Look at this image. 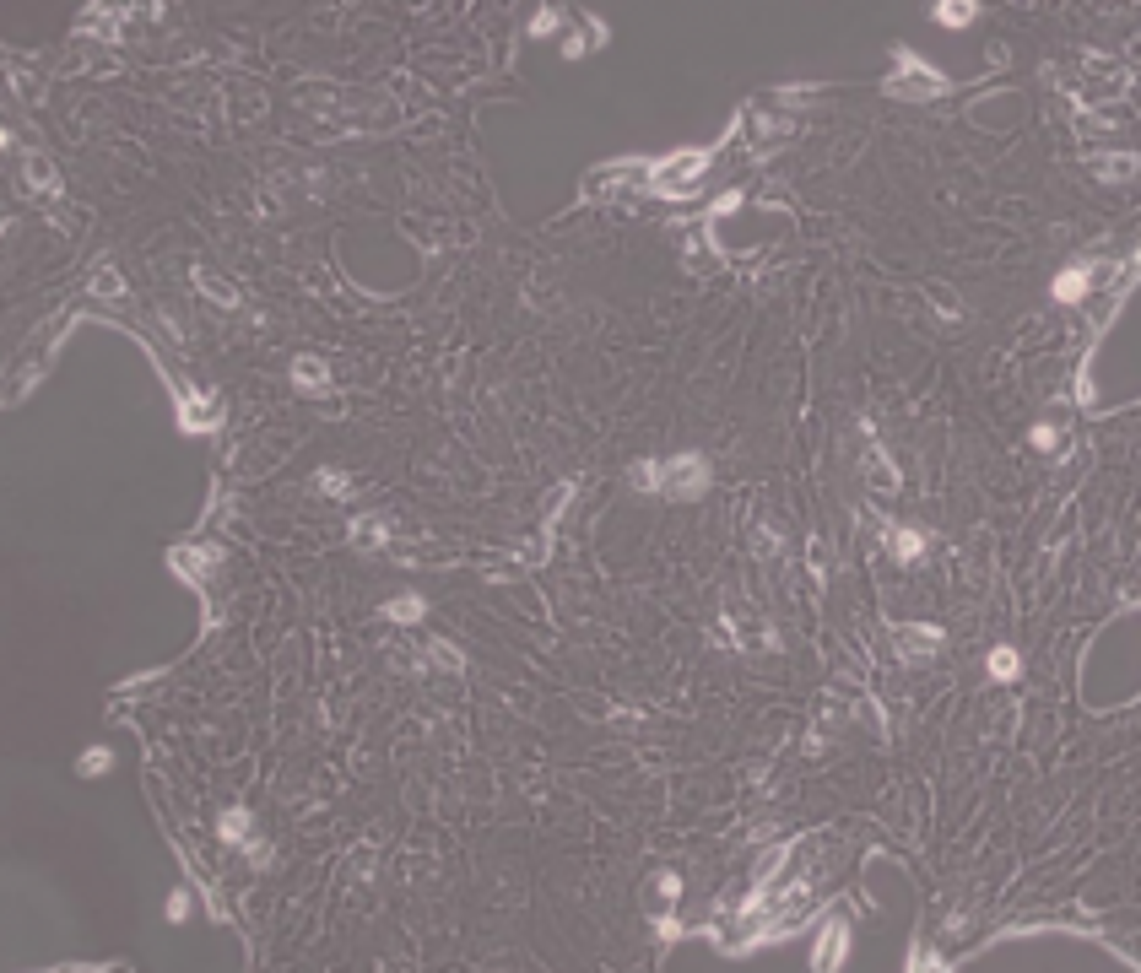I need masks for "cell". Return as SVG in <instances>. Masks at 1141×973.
Returning <instances> with one entry per match:
<instances>
[{
    "instance_id": "obj_1",
    "label": "cell",
    "mask_w": 1141,
    "mask_h": 973,
    "mask_svg": "<svg viewBox=\"0 0 1141 973\" xmlns=\"http://www.w3.org/2000/svg\"><path fill=\"white\" fill-rule=\"evenodd\" d=\"M887 98H904V103H925V98H947V76L936 65H925L920 55L909 49H893V76L882 82Z\"/></svg>"
},
{
    "instance_id": "obj_2",
    "label": "cell",
    "mask_w": 1141,
    "mask_h": 973,
    "mask_svg": "<svg viewBox=\"0 0 1141 973\" xmlns=\"http://www.w3.org/2000/svg\"><path fill=\"white\" fill-rule=\"evenodd\" d=\"M703 173H709V152L687 146V152H671V157H655V163H649V190L682 201V195H698Z\"/></svg>"
},
{
    "instance_id": "obj_3",
    "label": "cell",
    "mask_w": 1141,
    "mask_h": 973,
    "mask_svg": "<svg viewBox=\"0 0 1141 973\" xmlns=\"http://www.w3.org/2000/svg\"><path fill=\"white\" fill-rule=\"evenodd\" d=\"M639 184L649 190V163H644V157H622V163L590 168V173H585V190H579V195L601 206V201H622V195L639 190Z\"/></svg>"
},
{
    "instance_id": "obj_4",
    "label": "cell",
    "mask_w": 1141,
    "mask_h": 973,
    "mask_svg": "<svg viewBox=\"0 0 1141 973\" xmlns=\"http://www.w3.org/2000/svg\"><path fill=\"white\" fill-rule=\"evenodd\" d=\"M703 492H709V460H703V455H671V460H660V492H655V498L698 503Z\"/></svg>"
},
{
    "instance_id": "obj_5",
    "label": "cell",
    "mask_w": 1141,
    "mask_h": 973,
    "mask_svg": "<svg viewBox=\"0 0 1141 973\" xmlns=\"http://www.w3.org/2000/svg\"><path fill=\"white\" fill-rule=\"evenodd\" d=\"M941 628H931V622H898L893 628V655L904 660V665H920V660H936L941 655Z\"/></svg>"
},
{
    "instance_id": "obj_6",
    "label": "cell",
    "mask_w": 1141,
    "mask_h": 973,
    "mask_svg": "<svg viewBox=\"0 0 1141 973\" xmlns=\"http://www.w3.org/2000/svg\"><path fill=\"white\" fill-rule=\"evenodd\" d=\"M168 563H174L179 568V579H190L195 584V590H211V573H217L222 568V546H174V552H168Z\"/></svg>"
},
{
    "instance_id": "obj_7",
    "label": "cell",
    "mask_w": 1141,
    "mask_h": 973,
    "mask_svg": "<svg viewBox=\"0 0 1141 973\" xmlns=\"http://www.w3.org/2000/svg\"><path fill=\"white\" fill-rule=\"evenodd\" d=\"M222 422V395L217 390H190L179 401V428L184 433H211Z\"/></svg>"
},
{
    "instance_id": "obj_8",
    "label": "cell",
    "mask_w": 1141,
    "mask_h": 973,
    "mask_svg": "<svg viewBox=\"0 0 1141 973\" xmlns=\"http://www.w3.org/2000/svg\"><path fill=\"white\" fill-rule=\"evenodd\" d=\"M725 628H731V644H736V649H774V633L763 628L758 611L725 606Z\"/></svg>"
},
{
    "instance_id": "obj_9",
    "label": "cell",
    "mask_w": 1141,
    "mask_h": 973,
    "mask_svg": "<svg viewBox=\"0 0 1141 973\" xmlns=\"http://www.w3.org/2000/svg\"><path fill=\"white\" fill-rule=\"evenodd\" d=\"M844 957H849V919H833L828 930L817 936V946H812V968H844Z\"/></svg>"
},
{
    "instance_id": "obj_10",
    "label": "cell",
    "mask_w": 1141,
    "mask_h": 973,
    "mask_svg": "<svg viewBox=\"0 0 1141 973\" xmlns=\"http://www.w3.org/2000/svg\"><path fill=\"white\" fill-rule=\"evenodd\" d=\"M352 546H357V552H390V546H395V525L384 514H357L352 519Z\"/></svg>"
},
{
    "instance_id": "obj_11",
    "label": "cell",
    "mask_w": 1141,
    "mask_h": 973,
    "mask_svg": "<svg viewBox=\"0 0 1141 973\" xmlns=\"http://www.w3.org/2000/svg\"><path fill=\"white\" fill-rule=\"evenodd\" d=\"M860 471H866V487L882 492V498H893L898 492V465L887 460L882 444H866V455H860Z\"/></svg>"
},
{
    "instance_id": "obj_12",
    "label": "cell",
    "mask_w": 1141,
    "mask_h": 973,
    "mask_svg": "<svg viewBox=\"0 0 1141 973\" xmlns=\"http://www.w3.org/2000/svg\"><path fill=\"white\" fill-rule=\"evenodd\" d=\"M882 546L898 557V563H920V557H925V530H914V525H893V519H882Z\"/></svg>"
},
{
    "instance_id": "obj_13",
    "label": "cell",
    "mask_w": 1141,
    "mask_h": 973,
    "mask_svg": "<svg viewBox=\"0 0 1141 973\" xmlns=\"http://www.w3.org/2000/svg\"><path fill=\"white\" fill-rule=\"evenodd\" d=\"M22 184H28L33 195H60V168L49 152H28L22 157Z\"/></svg>"
},
{
    "instance_id": "obj_14",
    "label": "cell",
    "mask_w": 1141,
    "mask_h": 973,
    "mask_svg": "<svg viewBox=\"0 0 1141 973\" xmlns=\"http://www.w3.org/2000/svg\"><path fill=\"white\" fill-rule=\"evenodd\" d=\"M293 384H298L303 395H325L330 390V363H325L320 352H298L293 357Z\"/></svg>"
},
{
    "instance_id": "obj_15",
    "label": "cell",
    "mask_w": 1141,
    "mask_h": 973,
    "mask_svg": "<svg viewBox=\"0 0 1141 973\" xmlns=\"http://www.w3.org/2000/svg\"><path fill=\"white\" fill-rule=\"evenodd\" d=\"M1093 179L1104 184H1131L1136 179V152H1093Z\"/></svg>"
},
{
    "instance_id": "obj_16",
    "label": "cell",
    "mask_w": 1141,
    "mask_h": 973,
    "mask_svg": "<svg viewBox=\"0 0 1141 973\" xmlns=\"http://www.w3.org/2000/svg\"><path fill=\"white\" fill-rule=\"evenodd\" d=\"M682 255H687V265H698L703 271V260H714V233H709V222H682Z\"/></svg>"
},
{
    "instance_id": "obj_17",
    "label": "cell",
    "mask_w": 1141,
    "mask_h": 973,
    "mask_svg": "<svg viewBox=\"0 0 1141 973\" xmlns=\"http://www.w3.org/2000/svg\"><path fill=\"white\" fill-rule=\"evenodd\" d=\"M676 898H682V876H671V871L649 876V887H644V909H649V919H655V914H666Z\"/></svg>"
},
{
    "instance_id": "obj_18",
    "label": "cell",
    "mask_w": 1141,
    "mask_h": 973,
    "mask_svg": "<svg viewBox=\"0 0 1141 973\" xmlns=\"http://www.w3.org/2000/svg\"><path fill=\"white\" fill-rule=\"evenodd\" d=\"M195 287H201V298H211L217 309H238V287L228 282V276H217V271H206V265H195Z\"/></svg>"
},
{
    "instance_id": "obj_19",
    "label": "cell",
    "mask_w": 1141,
    "mask_h": 973,
    "mask_svg": "<svg viewBox=\"0 0 1141 973\" xmlns=\"http://www.w3.org/2000/svg\"><path fill=\"white\" fill-rule=\"evenodd\" d=\"M422 611H428V601L406 590V595H390V601L379 606V617H384V622H395V628H411V622H422Z\"/></svg>"
},
{
    "instance_id": "obj_20",
    "label": "cell",
    "mask_w": 1141,
    "mask_h": 973,
    "mask_svg": "<svg viewBox=\"0 0 1141 973\" xmlns=\"http://www.w3.org/2000/svg\"><path fill=\"white\" fill-rule=\"evenodd\" d=\"M790 865V844H774V849H763V860H758V871H752V887L747 892H768L779 882V871Z\"/></svg>"
},
{
    "instance_id": "obj_21",
    "label": "cell",
    "mask_w": 1141,
    "mask_h": 973,
    "mask_svg": "<svg viewBox=\"0 0 1141 973\" xmlns=\"http://www.w3.org/2000/svg\"><path fill=\"white\" fill-rule=\"evenodd\" d=\"M217 833H222V844H249V838H255V817H249V806H228V811H222Z\"/></svg>"
},
{
    "instance_id": "obj_22",
    "label": "cell",
    "mask_w": 1141,
    "mask_h": 973,
    "mask_svg": "<svg viewBox=\"0 0 1141 973\" xmlns=\"http://www.w3.org/2000/svg\"><path fill=\"white\" fill-rule=\"evenodd\" d=\"M422 655H428L433 671H449V676H460V671H466V655H460L455 644H444V638H428V644H422Z\"/></svg>"
},
{
    "instance_id": "obj_23",
    "label": "cell",
    "mask_w": 1141,
    "mask_h": 973,
    "mask_svg": "<svg viewBox=\"0 0 1141 973\" xmlns=\"http://www.w3.org/2000/svg\"><path fill=\"white\" fill-rule=\"evenodd\" d=\"M87 292H92V298H103V303H114V298H125V276H119L114 265H98V271L87 276Z\"/></svg>"
},
{
    "instance_id": "obj_24",
    "label": "cell",
    "mask_w": 1141,
    "mask_h": 973,
    "mask_svg": "<svg viewBox=\"0 0 1141 973\" xmlns=\"http://www.w3.org/2000/svg\"><path fill=\"white\" fill-rule=\"evenodd\" d=\"M985 671H990V682H1017L1023 676V660H1017V649H990V660H985Z\"/></svg>"
},
{
    "instance_id": "obj_25",
    "label": "cell",
    "mask_w": 1141,
    "mask_h": 973,
    "mask_svg": "<svg viewBox=\"0 0 1141 973\" xmlns=\"http://www.w3.org/2000/svg\"><path fill=\"white\" fill-rule=\"evenodd\" d=\"M974 17H979L974 0H941V6H936V22H941V28H968Z\"/></svg>"
},
{
    "instance_id": "obj_26",
    "label": "cell",
    "mask_w": 1141,
    "mask_h": 973,
    "mask_svg": "<svg viewBox=\"0 0 1141 973\" xmlns=\"http://www.w3.org/2000/svg\"><path fill=\"white\" fill-rule=\"evenodd\" d=\"M76 33H98V38H114V11L109 6H87L82 17H76Z\"/></svg>"
},
{
    "instance_id": "obj_27",
    "label": "cell",
    "mask_w": 1141,
    "mask_h": 973,
    "mask_svg": "<svg viewBox=\"0 0 1141 973\" xmlns=\"http://www.w3.org/2000/svg\"><path fill=\"white\" fill-rule=\"evenodd\" d=\"M314 487H320L325 498H347V492H352V476L341 471V465H320V471H314Z\"/></svg>"
},
{
    "instance_id": "obj_28",
    "label": "cell",
    "mask_w": 1141,
    "mask_h": 973,
    "mask_svg": "<svg viewBox=\"0 0 1141 973\" xmlns=\"http://www.w3.org/2000/svg\"><path fill=\"white\" fill-rule=\"evenodd\" d=\"M109 768H114L109 746H87V752L76 757V773H82V779H98V773H109Z\"/></svg>"
},
{
    "instance_id": "obj_29",
    "label": "cell",
    "mask_w": 1141,
    "mask_h": 973,
    "mask_svg": "<svg viewBox=\"0 0 1141 973\" xmlns=\"http://www.w3.org/2000/svg\"><path fill=\"white\" fill-rule=\"evenodd\" d=\"M628 482L639 487V492H649V498H655V492H660V460H639V465H633V471H628Z\"/></svg>"
},
{
    "instance_id": "obj_30",
    "label": "cell",
    "mask_w": 1141,
    "mask_h": 973,
    "mask_svg": "<svg viewBox=\"0 0 1141 973\" xmlns=\"http://www.w3.org/2000/svg\"><path fill=\"white\" fill-rule=\"evenodd\" d=\"M925 298H931L936 309H941V319H963V298H952V292L941 287V282H925Z\"/></svg>"
},
{
    "instance_id": "obj_31",
    "label": "cell",
    "mask_w": 1141,
    "mask_h": 973,
    "mask_svg": "<svg viewBox=\"0 0 1141 973\" xmlns=\"http://www.w3.org/2000/svg\"><path fill=\"white\" fill-rule=\"evenodd\" d=\"M806 563H812L817 579H828V573H833V552H828V541H822V536L806 541Z\"/></svg>"
},
{
    "instance_id": "obj_32",
    "label": "cell",
    "mask_w": 1141,
    "mask_h": 973,
    "mask_svg": "<svg viewBox=\"0 0 1141 973\" xmlns=\"http://www.w3.org/2000/svg\"><path fill=\"white\" fill-rule=\"evenodd\" d=\"M1060 444V428H1055V422H1039V428H1033V449H1044V455H1050V449Z\"/></svg>"
},
{
    "instance_id": "obj_33",
    "label": "cell",
    "mask_w": 1141,
    "mask_h": 973,
    "mask_svg": "<svg viewBox=\"0 0 1141 973\" xmlns=\"http://www.w3.org/2000/svg\"><path fill=\"white\" fill-rule=\"evenodd\" d=\"M347 871H352V876H368V871H374V844H363V849H352V860H347Z\"/></svg>"
},
{
    "instance_id": "obj_34",
    "label": "cell",
    "mask_w": 1141,
    "mask_h": 973,
    "mask_svg": "<svg viewBox=\"0 0 1141 973\" xmlns=\"http://www.w3.org/2000/svg\"><path fill=\"white\" fill-rule=\"evenodd\" d=\"M557 33V11H541L536 22H530V38H552Z\"/></svg>"
},
{
    "instance_id": "obj_35",
    "label": "cell",
    "mask_w": 1141,
    "mask_h": 973,
    "mask_svg": "<svg viewBox=\"0 0 1141 973\" xmlns=\"http://www.w3.org/2000/svg\"><path fill=\"white\" fill-rule=\"evenodd\" d=\"M184 914H190V898H184V892H174V898H168V919H184Z\"/></svg>"
}]
</instances>
